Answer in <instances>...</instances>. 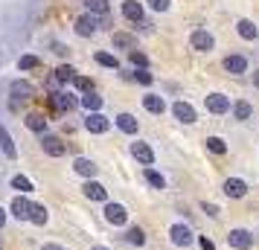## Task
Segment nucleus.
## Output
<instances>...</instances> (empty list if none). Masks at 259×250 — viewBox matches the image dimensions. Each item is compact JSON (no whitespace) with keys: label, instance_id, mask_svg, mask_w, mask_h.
Instances as JSON below:
<instances>
[{"label":"nucleus","instance_id":"1","mask_svg":"<svg viewBox=\"0 0 259 250\" xmlns=\"http://www.w3.org/2000/svg\"><path fill=\"white\" fill-rule=\"evenodd\" d=\"M105 218H108V224L119 227V224H125V218H128V210H125L122 204H108V207H105Z\"/></svg>","mask_w":259,"mask_h":250},{"label":"nucleus","instance_id":"2","mask_svg":"<svg viewBox=\"0 0 259 250\" xmlns=\"http://www.w3.org/2000/svg\"><path fill=\"white\" fill-rule=\"evenodd\" d=\"M41 145H44V152H47L50 157H61L67 152V145L61 143L59 137H53V134H44V137H41Z\"/></svg>","mask_w":259,"mask_h":250},{"label":"nucleus","instance_id":"3","mask_svg":"<svg viewBox=\"0 0 259 250\" xmlns=\"http://www.w3.org/2000/svg\"><path fill=\"white\" fill-rule=\"evenodd\" d=\"M227 241H230V247H236V250H247L253 244V236H250L247 230H230Z\"/></svg>","mask_w":259,"mask_h":250},{"label":"nucleus","instance_id":"4","mask_svg":"<svg viewBox=\"0 0 259 250\" xmlns=\"http://www.w3.org/2000/svg\"><path fill=\"white\" fill-rule=\"evenodd\" d=\"M189 44H192V49H198V53H207V49H212V35L207 29H195L192 38H189Z\"/></svg>","mask_w":259,"mask_h":250},{"label":"nucleus","instance_id":"5","mask_svg":"<svg viewBox=\"0 0 259 250\" xmlns=\"http://www.w3.org/2000/svg\"><path fill=\"white\" fill-rule=\"evenodd\" d=\"M32 207H35V204H29L26 198H21V195H18V198L12 201V215L18 218V221H29V215H32Z\"/></svg>","mask_w":259,"mask_h":250},{"label":"nucleus","instance_id":"6","mask_svg":"<svg viewBox=\"0 0 259 250\" xmlns=\"http://www.w3.org/2000/svg\"><path fill=\"white\" fill-rule=\"evenodd\" d=\"M108 125H111V122H108L102 114H88V119H84V128H88L91 134H105Z\"/></svg>","mask_w":259,"mask_h":250},{"label":"nucleus","instance_id":"7","mask_svg":"<svg viewBox=\"0 0 259 250\" xmlns=\"http://www.w3.org/2000/svg\"><path fill=\"white\" fill-rule=\"evenodd\" d=\"M245 192H247V183L242 178H227L224 180V195H227V198H242Z\"/></svg>","mask_w":259,"mask_h":250},{"label":"nucleus","instance_id":"8","mask_svg":"<svg viewBox=\"0 0 259 250\" xmlns=\"http://www.w3.org/2000/svg\"><path fill=\"white\" fill-rule=\"evenodd\" d=\"M82 192H84V198H91V201H105V198H108L105 186H102V183H96V180H88V183L82 186Z\"/></svg>","mask_w":259,"mask_h":250},{"label":"nucleus","instance_id":"9","mask_svg":"<svg viewBox=\"0 0 259 250\" xmlns=\"http://www.w3.org/2000/svg\"><path fill=\"white\" fill-rule=\"evenodd\" d=\"M131 155L137 157L143 166H152V163H154V152L146 143H134V145H131Z\"/></svg>","mask_w":259,"mask_h":250},{"label":"nucleus","instance_id":"10","mask_svg":"<svg viewBox=\"0 0 259 250\" xmlns=\"http://www.w3.org/2000/svg\"><path fill=\"white\" fill-rule=\"evenodd\" d=\"M169 236H172V241H175L178 247H187L189 241H192V233H189V227H184V224H175L169 230Z\"/></svg>","mask_w":259,"mask_h":250},{"label":"nucleus","instance_id":"11","mask_svg":"<svg viewBox=\"0 0 259 250\" xmlns=\"http://www.w3.org/2000/svg\"><path fill=\"white\" fill-rule=\"evenodd\" d=\"M227 108H230L227 96H222V93H210L207 96V111H212V114H224Z\"/></svg>","mask_w":259,"mask_h":250},{"label":"nucleus","instance_id":"12","mask_svg":"<svg viewBox=\"0 0 259 250\" xmlns=\"http://www.w3.org/2000/svg\"><path fill=\"white\" fill-rule=\"evenodd\" d=\"M172 111H175V117L181 119V122H195V111H192V105H189V102H175V105H172Z\"/></svg>","mask_w":259,"mask_h":250},{"label":"nucleus","instance_id":"13","mask_svg":"<svg viewBox=\"0 0 259 250\" xmlns=\"http://www.w3.org/2000/svg\"><path fill=\"white\" fill-rule=\"evenodd\" d=\"M224 70L233 73V76H239V73L247 70V61L242 59V56H227V59H224Z\"/></svg>","mask_w":259,"mask_h":250},{"label":"nucleus","instance_id":"14","mask_svg":"<svg viewBox=\"0 0 259 250\" xmlns=\"http://www.w3.org/2000/svg\"><path fill=\"white\" fill-rule=\"evenodd\" d=\"M114 122H117V128L122 134H137V119L131 117V114H119Z\"/></svg>","mask_w":259,"mask_h":250},{"label":"nucleus","instance_id":"15","mask_svg":"<svg viewBox=\"0 0 259 250\" xmlns=\"http://www.w3.org/2000/svg\"><path fill=\"white\" fill-rule=\"evenodd\" d=\"M143 108L149 111V114H163V96H154V93H149V96H143Z\"/></svg>","mask_w":259,"mask_h":250},{"label":"nucleus","instance_id":"16","mask_svg":"<svg viewBox=\"0 0 259 250\" xmlns=\"http://www.w3.org/2000/svg\"><path fill=\"white\" fill-rule=\"evenodd\" d=\"M122 15H125L128 21H143V6L137 0H125V3H122Z\"/></svg>","mask_w":259,"mask_h":250},{"label":"nucleus","instance_id":"17","mask_svg":"<svg viewBox=\"0 0 259 250\" xmlns=\"http://www.w3.org/2000/svg\"><path fill=\"white\" fill-rule=\"evenodd\" d=\"M73 169H76L82 178H94V175H96V163H94V160H88V157H79V160L73 163Z\"/></svg>","mask_w":259,"mask_h":250},{"label":"nucleus","instance_id":"18","mask_svg":"<svg viewBox=\"0 0 259 250\" xmlns=\"http://www.w3.org/2000/svg\"><path fill=\"white\" fill-rule=\"evenodd\" d=\"M76 32H79V35H94L96 32V21L94 18H88V15H82V18L76 21Z\"/></svg>","mask_w":259,"mask_h":250},{"label":"nucleus","instance_id":"19","mask_svg":"<svg viewBox=\"0 0 259 250\" xmlns=\"http://www.w3.org/2000/svg\"><path fill=\"white\" fill-rule=\"evenodd\" d=\"M0 148H3V155L6 157H15L18 152H15V143H12V137H9V131L0 125Z\"/></svg>","mask_w":259,"mask_h":250},{"label":"nucleus","instance_id":"20","mask_svg":"<svg viewBox=\"0 0 259 250\" xmlns=\"http://www.w3.org/2000/svg\"><path fill=\"white\" fill-rule=\"evenodd\" d=\"M26 128H29V131L44 134V128H47V119L41 117V114H29V117H26Z\"/></svg>","mask_w":259,"mask_h":250},{"label":"nucleus","instance_id":"21","mask_svg":"<svg viewBox=\"0 0 259 250\" xmlns=\"http://www.w3.org/2000/svg\"><path fill=\"white\" fill-rule=\"evenodd\" d=\"M236 29H239V35L245 38V41H253V38H256V26L250 24V21H239Z\"/></svg>","mask_w":259,"mask_h":250},{"label":"nucleus","instance_id":"22","mask_svg":"<svg viewBox=\"0 0 259 250\" xmlns=\"http://www.w3.org/2000/svg\"><path fill=\"white\" fill-rule=\"evenodd\" d=\"M47 207H41V204H35V207H32V215H29V221H32V224H47Z\"/></svg>","mask_w":259,"mask_h":250},{"label":"nucleus","instance_id":"23","mask_svg":"<svg viewBox=\"0 0 259 250\" xmlns=\"http://www.w3.org/2000/svg\"><path fill=\"white\" fill-rule=\"evenodd\" d=\"M12 96H15V99H29V96H32V84L15 82V84H12Z\"/></svg>","mask_w":259,"mask_h":250},{"label":"nucleus","instance_id":"24","mask_svg":"<svg viewBox=\"0 0 259 250\" xmlns=\"http://www.w3.org/2000/svg\"><path fill=\"white\" fill-rule=\"evenodd\" d=\"M82 105L91 111V114H99V108H102V99L99 96H94V93H84L82 96Z\"/></svg>","mask_w":259,"mask_h":250},{"label":"nucleus","instance_id":"25","mask_svg":"<svg viewBox=\"0 0 259 250\" xmlns=\"http://www.w3.org/2000/svg\"><path fill=\"white\" fill-rule=\"evenodd\" d=\"M146 180H149V183H152L154 189H163V186H166L163 175H160V172H154V169H146Z\"/></svg>","mask_w":259,"mask_h":250},{"label":"nucleus","instance_id":"26","mask_svg":"<svg viewBox=\"0 0 259 250\" xmlns=\"http://www.w3.org/2000/svg\"><path fill=\"white\" fill-rule=\"evenodd\" d=\"M207 148H210L212 155H224L227 152V145H224L222 137H207Z\"/></svg>","mask_w":259,"mask_h":250},{"label":"nucleus","instance_id":"27","mask_svg":"<svg viewBox=\"0 0 259 250\" xmlns=\"http://www.w3.org/2000/svg\"><path fill=\"white\" fill-rule=\"evenodd\" d=\"M125 238H128L131 244H137V247H140V244H146V233H143L140 227H131L128 233H125Z\"/></svg>","mask_w":259,"mask_h":250},{"label":"nucleus","instance_id":"28","mask_svg":"<svg viewBox=\"0 0 259 250\" xmlns=\"http://www.w3.org/2000/svg\"><path fill=\"white\" fill-rule=\"evenodd\" d=\"M88 12H96V15H105L108 12V0H84Z\"/></svg>","mask_w":259,"mask_h":250},{"label":"nucleus","instance_id":"29","mask_svg":"<svg viewBox=\"0 0 259 250\" xmlns=\"http://www.w3.org/2000/svg\"><path fill=\"white\" fill-rule=\"evenodd\" d=\"M12 186H15V189H21V192H32V180L24 178V175H15V178H12Z\"/></svg>","mask_w":259,"mask_h":250},{"label":"nucleus","instance_id":"30","mask_svg":"<svg viewBox=\"0 0 259 250\" xmlns=\"http://www.w3.org/2000/svg\"><path fill=\"white\" fill-rule=\"evenodd\" d=\"M233 114H236V119H247L250 114H253V108L247 105V102H236V105H233Z\"/></svg>","mask_w":259,"mask_h":250},{"label":"nucleus","instance_id":"31","mask_svg":"<svg viewBox=\"0 0 259 250\" xmlns=\"http://www.w3.org/2000/svg\"><path fill=\"white\" fill-rule=\"evenodd\" d=\"M56 79H59V82H76V70H73V67H59V70H56Z\"/></svg>","mask_w":259,"mask_h":250},{"label":"nucleus","instance_id":"32","mask_svg":"<svg viewBox=\"0 0 259 250\" xmlns=\"http://www.w3.org/2000/svg\"><path fill=\"white\" fill-rule=\"evenodd\" d=\"M96 61H99L102 67H117V59H114L111 53H96Z\"/></svg>","mask_w":259,"mask_h":250},{"label":"nucleus","instance_id":"33","mask_svg":"<svg viewBox=\"0 0 259 250\" xmlns=\"http://www.w3.org/2000/svg\"><path fill=\"white\" fill-rule=\"evenodd\" d=\"M76 87L84 90V93H91V90H94V82H91L88 76H76Z\"/></svg>","mask_w":259,"mask_h":250},{"label":"nucleus","instance_id":"34","mask_svg":"<svg viewBox=\"0 0 259 250\" xmlns=\"http://www.w3.org/2000/svg\"><path fill=\"white\" fill-rule=\"evenodd\" d=\"M131 64H134V67H146V56H143V53H137V49H131Z\"/></svg>","mask_w":259,"mask_h":250},{"label":"nucleus","instance_id":"35","mask_svg":"<svg viewBox=\"0 0 259 250\" xmlns=\"http://www.w3.org/2000/svg\"><path fill=\"white\" fill-rule=\"evenodd\" d=\"M32 67H38V59L35 56H24L21 59V70H32Z\"/></svg>","mask_w":259,"mask_h":250},{"label":"nucleus","instance_id":"36","mask_svg":"<svg viewBox=\"0 0 259 250\" xmlns=\"http://www.w3.org/2000/svg\"><path fill=\"white\" fill-rule=\"evenodd\" d=\"M56 105H59V108H67V111H70V108H73V99H70V96H64V93H59V96H56Z\"/></svg>","mask_w":259,"mask_h":250},{"label":"nucleus","instance_id":"37","mask_svg":"<svg viewBox=\"0 0 259 250\" xmlns=\"http://www.w3.org/2000/svg\"><path fill=\"white\" fill-rule=\"evenodd\" d=\"M152 3V9H157V12H166L169 9V0H149Z\"/></svg>","mask_w":259,"mask_h":250},{"label":"nucleus","instance_id":"38","mask_svg":"<svg viewBox=\"0 0 259 250\" xmlns=\"http://www.w3.org/2000/svg\"><path fill=\"white\" fill-rule=\"evenodd\" d=\"M134 76H137V82H143V84H152V73H146V70H137Z\"/></svg>","mask_w":259,"mask_h":250},{"label":"nucleus","instance_id":"39","mask_svg":"<svg viewBox=\"0 0 259 250\" xmlns=\"http://www.w3.org/2000/svg\"><path fill=\"white\" fill-rule=\"evenodd\" d=\"M204 213L215 218V215H219V207H215V204H204Z\"/></svg>","mask_w":259,"mask_h":250},{"label":"nucleus","instance_id":"40","mask_svg":"<svg viewBox=\"0 0 259 250\" xmlns=\"http://www.w3.org/2000/svg\"><path fill=\"white\" fill-rule=\"evenodd\" d=\"M114 41H117L119 47H128V44H131V38H128V35H117Z\"/></svg>","mask_w":259,"mask_h":250},{"label":"nucleus","instance_id":"41","mask_svg":"<svg viewBox=\"0 0 259 250\" xmlns=\"http://www.w3.org/2000/svg\"><path fill=\"white\" fill-rule=\"evenodd\" d=\"M201 250H215V244H212L210 238L204 236V238H201Z\"/></svg>","mask_w":259,"mask_h":250},{"label":"nucleus","instance_id":"42","mask_svg":"<svg viewBox=\"0 0 259 250\" xmlns=\"http://www.w3.org/2000/svg\"><path fill=\"white\" fill-rule=\"evenodd\" d=\"M44 250H64L61 244H44Z\"/></svg>","mask_w":259,"mask_h":250},{"label":"nucleus","instance_id":"43","mask_svg":"<svg viewBox=\"0 0 259 250\" xmlns=\"http://www.w3.org/2000/svg\"><path fill=\"white\" fill-rule=\"evenodd\" d=\"M6 224V213H3V210H0V227Z\"/></svg>","mask_w":259,"mask_h":250},{"label":"nucleus","instance_id":"44","mask_svg":"<svg viewBox=\"0 0 259 250\" xmlns=\"http://www.w3.org/2000/svg\"><path fill=\"white\" fill-rule=\"evenodd\" d=\"M253 84H256V87H259V70L253 73Z\"/></svg>","mask_w":259,"mask_h":250},{"label":"nucleus","instance_id":"45","mask_svg":"<svg viewBox=\"0 0 259 250\" xmlns=\"http://www.w3.org/2000/svg\"><path fill=\"white\" fill-rule=\"evenodd\" d=\"M94 250H108V247H94Z\"/></svg>","mask_w":259,"mask_h":250}]
</instances>
